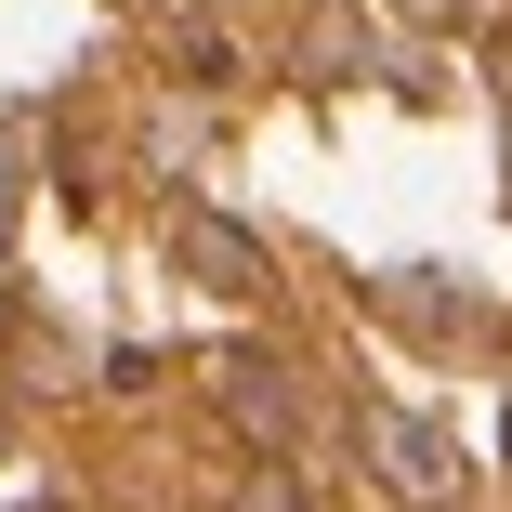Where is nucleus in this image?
<instances>
[{
	"mask_svg": "<svg viewBox=\"0 0 512 512\" xmlns=\"http://www.w3.org/2000/svg\"><path fill=\"white\" fill-rule=\"evenodd\" d=\"M407 14H434V27H460V14H473V0H407Z\"/></svg>",
	"mask_w": 512,
	"mask_h": 512,
	"instance_id": "7",
	"label": "nucleus"
},
{
	"mask_svg": "<svg viewBox=\"0 0 512 512\" xmlns=\"http://www.w3.org/2000/svg\"><path fill=\"white\" fill-rule=\"evenodd\" d=\"M0 447H14V421H0Z\"/></svg>",
	"mask_w": 512,
	"mask_h": 512,
	"instance_id": "8",
	"label": "nucleus"
},
{
	"mask_svg": "<svg viewBox=\"0 0 512 512\" xmlns=\"http://www.w3.org/2000/svg\"><path fill=\"white\" fill-rule=\"evenodd\" d=\"M237 512H316V499H302L289 473H250V486H237Z\"/></svg>",
	"mask_w": 512,
	"mask_h": 512,
	"instance_id": "6",
	"label": "nucleus"
},
{
	"mask_svg": "<svg viewBox=\"0 0 512 512\" xmlns=\"http://www.w3.org/2000/svg\"><path fill=\"white\" fill-rule=\"evenodd\" d=\"M355 447H368V473H381L394 499H460V447L421 421V407H394V394L355 407Z\"/></svg>",
	"mask_w": 512,
	"mask_h": 512,
	"instance_id": "1",
	"label": "nucleus"
},
{
	"mask_svg": "<svg viewBox=\"0 0 512 512\" xmlns=\"http://www.w3.org/2000/svg\"><path fill=\"white\" fill-rule=\"evenodd\" d=\"M368 302H381L394 329H421V342H447V355H499V316H486V302H460L447 276H381Z\"/></svg>",
	"mask_w": 512,
	"mask_h": 512,
	"instance_id": "3",
	"label": "nucleus"
},
{
	"mask_svg": "<svg viewBox=\"0 0 512 512\" xmlns=\"http://www.w3.org/2000/svg\"><path fill=\"white\" fill-rule=\"evenodd\" d=\"M224 407H237V434H263V447L302 434V381H289L276 355H224Z\"/></svg>",
	"mask_w": 512,
	"mask_h": 512,
	"instance_id": "4",
	"label": "nucleus"
},
{
	"mask_svg": "<svg viewBox=\"0 0 512 512\" xmlns=\"http://www.w3.org/2000/svg\"><path fill=\"white\" fill-rule=\"evenodd\" d=\"M342 66H355V79L381 66V40H368V14H355V0H329V14L302 27V79H342Z\"/></svg>",
	"mask_w": 512,
	"mask_h": 512,
	"instance_id": "5",
	"label": "nucleus"
},
{
	"mask_svg": "<svg viewBox=\"0 0 512 512\" xmlns=\"http://www.w3.org/2000/svg\"><path fill=\"white\" fill-rule=\"evenodd\" d=\"M171 263H184L197 289H224V302H250V289H263V237H250V224H224L211 197H184V211H171Z\"/></svg>",
	"mask_w": 512,
	"mask_h": 512,
	"instance_id": "2",
	"label": "nucleus"
}]
</instances>
